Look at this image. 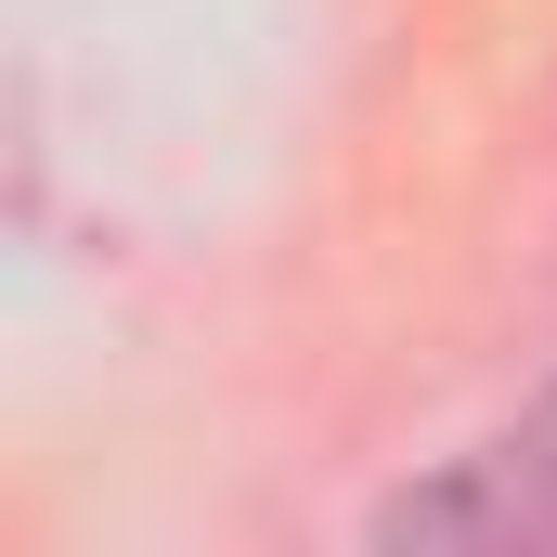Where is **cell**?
<instances>
[{
  "instance_id": "cell-1",
  "label": "cell",
  "mask_w": 557,
  "mask_h": 557,
  "mask_svg": "<svg viewBox=\"0 0 557 557\" xmlns=\"http://www.w3.org/2000/svg\"><path fill=\"white\" fill-rule=\"evenodd\" d=\"M376 532L389 545H557V376L480 454H454L428 493H403Z\"/></svg>"
}]
</instances>
